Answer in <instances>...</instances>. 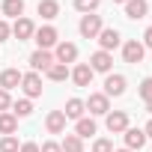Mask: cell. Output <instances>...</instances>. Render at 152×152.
Listing matches in <instances>:
<instances>
[{"mask_svg": "<svg viewBox=\"0 0 152 152\" xmlns=\"http://www.w3.org/2000/svg\"><path fill=\"white\" fill-rule=\"evenodd\" d=\"M84 104H87V110L96 113V116H107V113H110V99H107L104 93H93Z\"/></svg>", "mask_w": 152, "mask_h": 152, "instance_id": "1", "label": "cell"}, {"mask_svg": "<svg viewBox=\"0 0 152 152\" xmlns=\"http://www.w3.org/2000/svg\"><path fill=\"white\" fill-rule=\"evenodd\" d=\"M21 90H24L27 99H39L42 96V78H39L36 72H27L24 78H21Z\"/></svg>", "mask_w": 152, "mask_h": 152, "instance_id": "2", "label": "cell"}, {"mask_svg": "<svg viewBox=\"0 0 152 152\" xmlns=\"http://www.w3.org/2000/svg\"><path fill=\"white\" fill-rule=\"evenodd\" d=\"M78 30H81L84 39H96V36L102 33V18H99V15H84L81 24H78Z\"/></svg>", "mask_w": 152, "mask_h": 152, "instance_id": "3", "label": "cell"}, {"mask_svg": "<svg viewBox=\"0 0 152 152\" xmlns=\"http://www.w3.org/2000/svg\"><path fill=\"white\" fill-rule=\"evenodd\" d=\"M33 33H36V24L30 21V18H15V24H12V36L18 39V42H27V39H33Z\"/></svg>", "mask_w": 152, "mask_h": 152, "instance_id": "4", "label": "cell"}, {"mask_svg": "<svg viewBox=\"0 0 152 152\" xmlns=\"http://www.w3.org/2000/svg\"><path fill=\"white\" fill-rule=\"evenodd\" d=\"M54 63H57V60H54L51 51H42V48H39V51L30 54V69H33V72H48Z\"/></svg>", "mask_w": 152, "mask_h": 152, "instance_id": "5", "label": "cell"}, {"mask_svg": "<svg viewBox=\"0 0 152 152\" xmlns=\"http://www.w3.org/2000/svg\"><path fill=\"white\" fill-rule=\"evenodd\" d=\"M93 69H90V63H78L72 72H69V78L75 81V87H90V81H93Z\"/></svg>", "mask_w": 152, "mask_h": 152, "instance_id": "6", "label": "cell"}, {"mask_svg": "<svg viewBox=\"0 0 152 152\" xmlns=\"http://www.w3.org/2000/svg\"><path fill=\"white\" fill-rule=\"evenodd\" d=\"M33 39H36V45H39L42 51H48L51 45H57V39H60V33H57V30H54V27L48 24V27H39V30L33 33Z\"/></svg>", "mask_w": 152, "mask_h": 152, "instance_id": "7", "label": "cell"}, {"mask_svg": "<svg viewBox=\"0 0 152 152\" xmlns=\"http://www.w3.org/2000/svg\"><path fill=\"white\" fill-rule=\"evenodd\" d=\"M96 39H99V45H102V51H107V54H110V51H113V48H116V45L122 42V36H119V30H113V27H102V33H99Z\"/></svg>", "mask_w": 152, "mask_h": 152, "instance_id": "8", "label": "cell"}, {"mask_svg": "<svg viewBox=\"0 0 152 152\" xmlns=\"http://www.w3.org/2000/svg\"><path fill=\"white\" fill-rule=\"evenodd\" d=\"M143 54H146V48H143L137 39H131V42H125V45H122V60H125V63H131V66H137V63L143 60Z\"/></svg>", "mask_w": 152, "mask_h": 152, "instance_id": "9", "label": "cell"}, {"mask_svg": "<svg viewBox=\"0 0 152 152\" xmlns=\"http://www.w3.org/2000/svg\"><path fill=\"white\" fill-rule=\"evenodd\" d=\"M104 125H107L110 134H122V131L128 128V113H125V110H113V113H107Z\"/></svg>", "mask_w": 152, "mask_h": 152, "instance_id": "10", "label": "cell"}, {"mask_svg": "<svg viewBox=\"0 0 152 152\" xmlns=\"http://www.w3.org/2000/svg\"><path fill=\"white\" fill-rule=\"evenodd\" d=\"M54 60L63 63V66L75 63V60H78V45H72V42H57V54H54Z\"/></svg>", "mask_w": 152, "mask_h": 152, "instance_id": "11", "label": "cell"}, {"mask_svg": "<svg viewBox=\"0 0 152 152\" xmlns=\"http://www.w3.org/2000/svg\"><path fill=\"white\" fill-rule=\"evenodd\" d=\"M110 66H113V57H110L107 51H96V54L90 57V69H93V72H107V75H110Z\"/></svg>", "mask_w": 152, "mask_h": 152, "instance_id": "12", "label": "cell"}, {"mask_svg": "<svg viewBox=\"0 0 152 152\" xmlns=\"http://www.w3.org/2000/svg\"><path fill=\"white\" fill-rule=\"evenodd\" d=\"M45 128H48L51 134H63V131H66V113H63V110H51V113L45 116Z\"/></svg>", "mask_w": 152, "mask_h": 152, "instance_id": "13", "label": "cell"}, {"mask_svg": "<svg viewBox=\"0 0 152 152\" xmlns=\"http://www.w3.org/2000/svg\"><path fill=\"white\" fill-rule=\"evenodd\" d=\"M125 134V149H143L146 146V134H143V128H125L122 131Z\"/></svg>", "mask_w": 152, "mask_h": 152, "instance_id": "14", "label": "cell"}, {"mask_svg": "<svg viewBox=\"0 0 152 152\" xmlns=\"http://www.w3.org/2000/svg\"><path fill=\"white\" fill-rule=\"evenodd\" d=\"M146 12H149V3H146V0H128V3H125V18H131V21L146 18Z\"/></svg>", "mask_w": 152, "mask_h": 152, "instance_id": "15", "label": "cell"}, {"mask_svg": "<svg viewBox=\"0 0 152 152\" xmlns=\"http://www.w3.org/2000/svg\"><path fill=\"white\" fill-rule=\"evenodd\" d=\"M125 93V78H122V75H107V81H104V96L110 99H116V96H122Z\"/></svg>", "mask_w": 152, "mask_h": 152, "instance_id": "16", "label": "cell"}, {"mask_svg": "<svg viewBox=\"0 0 152 152\" xmlns=\"http://www.w3.org/2000/svg\"><path fill=\"white\" fill-rule=\"evenodd\" d=\"M21 78H24V75L18 72V69H3V72H0V90H15L18 84H21Z\"/></svg>", "mask_w": 152, "mask_h": 152, "instance_id": "17", "label": "cell"}, {"mask_svg": "<svg viewBox=\"0 0 152 152\" xmlns=\"http://www.w3.org/2000/svg\"><path fill=\"white\" fill-rule=\"evenodd\" d=\"M84 110H87V104H84L81 99H69V102H66V107H63L66 119H81V116H84Z\"/></svg>", "mask_w": 152, "mask_h": 152, "instance_id": "18", "label": "cell"}, {"mask_svg": "<svg viewBox=\"0 0 152 152\" xmlns=\"http://www.w3.org/2000/svg\"><path fill=\"white\" fill-rule=\"evenodd\" d=\"M18 131V116L12 113V110H6V113H0V134H15Z\"/></svg>", "mask_w": 152, "mask_h": 152, "instance_id": "19", "label": "cell"}, {"mask_svg": "<svg viewBox=\"0 0 152 152\" xmlns=\"http://www.w3.org/2000/svg\"><path fill=\"white\" fill-rule=\"evenodd\" d=\"M75 134H78L81 140L93 137V134H96V119H90V116H81V119H78V125H75Z\"/></svg>", "mask_w": 152, "mask_h": 152, "instance_id": "20", "label": "cell"}, {"mask_svg": "<svg viewBox=\"0 0 152 152\" xmlns=\"http://www.w3.org/2000/svg\"><path fill=\"white\" fill-rule=\"evenodd\" d=\"M39 15L45 21H54L60 15V3H57V0H39Z\"/></svg>", "mask_w": 152, "mask_h": 152, "instance_id": "21", "label": "cell"}, {"mask_svg": "<svg viewBox=\"0 0 152 152\" xmlns=\"http://www.w3.org/2000/svg\"><path fill=\"white\" fill-rule=\"evenodd\" d=\"M60 149H63V152H84V140H81L78 134H66L63 143H60Z\"/></svg>", "mask_w": 152, "mask_h": 152, "instance_id": "22", "label": "cell"}, {"mask_svg": "<svg viewBox=\"0 0 152 152\" xmlns=\"http://www.w3.org/2000/svg\"><path fill=\"white\" fill-rule=\"evenodd\" d=\"M3 15L21 18V15H24V0H3Z\"/></svg>", "mask_w": 152, "mask_h": 152, "instance_id": "23", "label": "cell"}, {"mask_svg": "<svg viewBox=\"0 0 152 152\" xmlns=\"http://www.w3.org/2000/svg\"><path fill=\"white\" fill-rule=\"evenodd\" d=\"M12 113H15V116H30V113H33V102H30V99L12 102Z\"/></svg>", "mask_w": 152, "mask_h": 152, "instance_id": "24", "label": "cell"}, {"mask_svg": "<svg viewBox=\"0 0 152 152\" xmlns=\"http://www.w3.org/2000/svg\"><path fill=\"white\" fill-rule=\"evenodd\" d=\"M48 78H51V81H57V84H60V81H66V78H69V66L54 63V66L48 69Z\"/></svg>", "mask_w": 152, "mask_h": 152, "instance_id": "25", "label": "cell"}, {"mask_svg": "<svg viewBox=\"0 0 152 152\" xmlns=\"http://www.w3.org/2000/svg\"><path fill=\"white\" fill-rule=\"evenodd\" d=\"M18 149H21V143H18L15 134H6L3 140H0V152H18Z\"/></svg>", "mask_w": 152, "mask_h": 152, "instance_id": "26", "label": "cell"}, {"mask_svg": "<svg viewBox=\"0 0 152 152\" xmlns=\"http://www.w3.org/2000/svg\"><path fill=\"white\" fill-rule=\"evenodd\" d=\"M75 9L84 12V15H90V12L99 9V0H75Z\"/></svg>", "mask_w": 152, "mask_h": 152, "instance_id": "27", "label": "cell"}, {"mask_svg": "<svg viewBox=\"0 0 152 152\" xmlns=\"http://www.w3.org/2000/svg\"><path fill=\"white\" fill-rule=\"evenodd\" d=\"M93 152H113V143H110L107 137H99V140L93 143Z\"/></svg>", "mask_w": 152, "mask_h": 152, "instance_id": "28", "label": "cell"}, {"mask_svg": "<svg viewBox=\"0 0 152 152\" xmlns=\"http://www.w3.org/2000/svg\"><path fill=\"white\" fill-rule=\"evenodd\" d=\"M140 99H143V102H152V78H143V84H140Z\"/></svg>", "mask_w": 152, "mask_h": 152, "instance_id": "29", "label": "cell"}, {"mask_svg": "<svg viewBox=\"0 0 152 152\" xmlns=\"http://www.w3.org/2000/svg\"><path fill=\"white\" fill-rule=\"evenodd\" d=\"M9 107H12V96H9L6 90H0V113H6Z\"/></svg>", "mask_w": 152, "mask_h": 152, "instance_id": "30", "label": "cell"}, {"mask_svg": "<svg viewBox=\"0 0 152 152\" xmlns=\"http://www.w3.org/2000/svg\"><path fill=\"white\" fill-rule=\"evenodd\" d=\"M39 152H63V149H60V143L48 140V143H42V146H39Z\"/></svg>", "mask_w": 152, "mask_h": 152, "instance_id": "31", "label": "cell"}, {"mask_svg": "<svg viewBox=\"0 0 152 152\" xmlns=\"http://www.w3.org/2000/svg\"><path fill=\"white\" fill-rule=\"evenodd\" d=\"M9 36H12V27H9L6 21H0V42H6Z\"/></svg>", "mask_w": 152, "mask_h": 152, "instance_id": "32", "label": "cell"}, {"mask_svg": "<svg viewBox=\"0 0 152 152\" xmlns=\"http://www.w3.org/2000/svg\"><path fill=\"white\" fill-rule=\"evenodd\" d=\"M18 152H39V143H21Z\"/></svg>", "mask_w": 152, "mask_h": 152, "instance_id": "33", "label": "cell"}, {"mask_svg": "<svg viewBox=\"0 0 152 152\" xmlns=\"http://www.w3.org/2000/svg\"><path fill=\"white\" fill-rule=\"evenodd\" d=\"M140 45H143V48H152V27L143 33V42H140Z\"/></svg>", "mask_w": 152, "mask_h": 152, "instance_id": "34", "label": "cell"}, {"mask_svg": "<svg viewBox=\"0 0 152 152\" xmlns=\"http://www.w3.org/2000/svg\"><path fill=\"white\" fill-rule=\"evenodd\" d=\"M143 134H146V140H149V137H152V119H149V122H146V128H143Z\"/></svg>", "mask_w": 152, "mask_h": 152, "instance_id": "35", "label": "cell"}, {"mask_svg": "<svg viewBox=\"0 0 152 152\" xmlns=\"http://www.w3.org/2000/svg\"><path fill=\"white\" fill-rule=\"evenodd\" d=\"M146 110H149V113H152V102H146Z\"/></svg>", "mask_w": 152, "mask_h": 152, "instance_id": "36", "label": "cell"}, {"mask_svg": "<svg viewBox=\"0 0 152 152\" xmlns=\"http://www.w3.org/2000/svg\"><path fill=\"white\" fill-rule=\"evenodd\" d=\"M113 152H131V149H113Z\"/></svg>", "mask_w": 152, "mask_h": 152, "instance_id": "37", "label": "cell"}, {"mask_svg": "<svg viewBox=\"0 0 152 152\" xmlns=\"http://www.w3.org/2000/svg\"><path fill=\"white\" fill-rule=\"evenodd\" d=\"M113 3H128V0H113Z\"/></svg>", "mask_w": 152, "mask_h": 152, "instance_id": "38", "label": "cell"}]
</instances>
